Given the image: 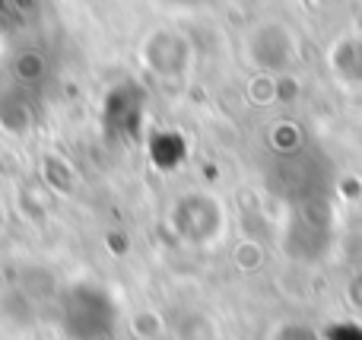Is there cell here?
I'll list each match as a JSON object with an SVG mask.
<instances>
[{
	"instance_id": "cell-2",
	"label": "cell",
	"mask_w": 362,
	"mask_h": 340,
	"mask_svg": "<svg viewBox=\"0 0 362 340\" xmlns=\"http://www.w3.org/2000/svg\"><path fill=\"white\" fill-rule=\"evenodd\" d=\"M327 340H362V328H356V324H344V328H334Z\"/></svg>"
},
{
	"instance_id": "cell-1",
	"label": "cell",
	"mask_w": 362,
	"mask_h": 340,
	"mask_svg": "<svg viewBox=\"0 0 362 340\" xmlns=\"http://www.w3.org/2000/svg\"><path fill=\"white\" fill-rule=\"evenodd\" d=\"M61 328L70 340H108L115 334V303L102 286L74 283L61 296Z\"/></svg>"
}]
</instances>
